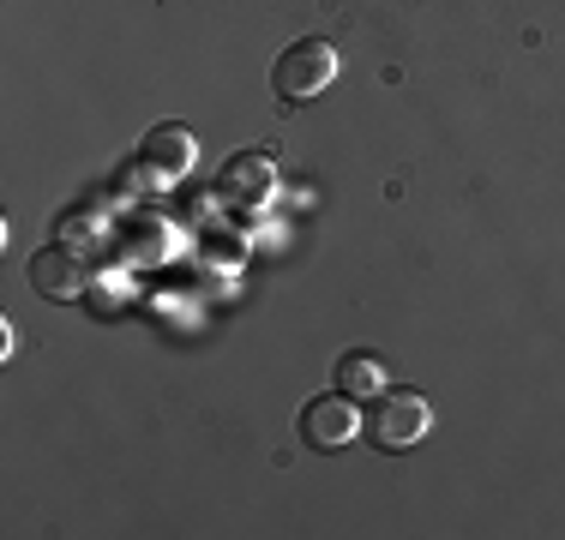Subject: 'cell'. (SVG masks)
<instances>
[{
  "mask_svg": "<svg viewBox=\"0 0 565 540\" xmlns=\"http://www.w3.org/2000/svg\"><path fill=\"white\" fill-rule=\"evenodd\" d=\"M31 289L36 294H49V301H85L90 294V270L85 259H78L73 247H36L31 252Z\"/></svg>",
  "mask_w": 565,
  "mask_h": 540,
  "instance_id": "5b68a950",
  "label": "cell"
},
{
  "mask_svg": "<svg viewBox=\"0 0 565 540\" xmlns=\"http://www.w3.org/2000/svg\"><path fill=\"white\" fill-rule=\"evenodd\" d=\"M139 156L151 162V169H157V174H163V181L174 186V181H181V174L199 162V139H193V127H181V120H163V127H151V132H145Z\"/></svg>",
  "mask_w": 565,
  "mask_h": 540,
  "instance_id": "8992f818",
  "label": "cell"
},
{
  "mask_svg": "<svg viewBox=\"0 0 565 540\" xmlns=\"http://www.w3.org/2000/svg\"><path fill=\"white\" fill-rule=\"evenodd\" d=\"M427 426H434V409H427L422 390H392L385 385L380 397H373V409H367V439L385 444V451H409V444H422Z\"/></svg>",
  "mask_w": 565,
  "mask_h": 540,
  "instance_id": "7a4b0ae2",
  "label": "cell"
},
{
  "mask_svg": "<svg viewBox=\"0 0 565 540\" xmlns=\"http://www.w3.org/2000/svg\"><path fill=\"white\" fill-rule=\"evenodd\" d=\"M217 198H223V205H241V210H265L277 198V156L235 151L217 169Z\"/></svg>",
  "mask_w": 565,
  "mask_h": 540,
  "instance_id": "3957f363",
  "label": "cell"
},
{
  "mask_svg": "<svg viewBox=\"0 0 565 540\" xmlns=\"http://www.w3.org/2000/svg\"><path fill=\"white\" fill-rule=\"evenodd\" d=\"M367 432V414L355 409V397L349 390H331V397H313L301 409V439L313 444V451H338V444L361 439Z\"/></svg>",
  "mask_w": 565,
  "mask_h": 540,
  "instance_id": "277c9868",
  "label": "cell"
},
{
  "mask_svg": "<svg viewBox=\"0 0 565 540\" xmlns=\"http://www.w3.org/2000/svg\"><path fill=\"white\" fill-rule=\"evenodd\" d=\"M78 228H85V235H103V216H97V210H90V216H85V210H66V216H61V240H73Z\"/></svg>",
  "mask_w": 565,
  "mask_h": 540,
  "instance_id": "30bf717a",
  "label": "cell"
},
{
  "mask_svg": "<svg viewBox=\"0 0 565 540\" xmlns=\"http://www.w3.org/2000/svg\"><path fill=\"white\" fill-rule=\"evenodd\" d=\"M169 240H174V223L139 210V216L127 223V259H132V264H163V259H169Z\"/></svg>",
  "mask_w": 565,
  "mask_h": 540,
  "instance_id": "52a82bcc",
  "label": "cell"
},
{
  "mask_svg": "<svg viewBox=\"0 0 565 540\" xmlns=\"http://www.w3.org/2000/svg\"><path fill=\"white\" fill-rule=\"evenodd\" d=\"M338 390H349V397H380L385 390V360L367 355V348H349V355L338 360Z\"/></svg>",
  "mask_w": 565,
  "mask_h": 540,
  "instance_id": "ba28073f",
  "label": "cell"
},
{
  "mask_svg": "<svg viewBox=\"0 0 565 540\" xmlns=\"http://www.w3.org/2000/svg\"><path fill=\"white\" fill-rule=\"evenodd\" d=\"M90 294H97V306H103V313H115V306H120V294H127V277H103Z\"/></svg>",
  "mask_w": 565,
  "mask_h": 540,
  "instance_id": "8fae6325",
  "label": "cell"
},
{
  "mask_svg": "<svg viewBox=\"0 0 565 540\" xmlns=\"http://www.w3.org/2000/svg\"><path fill=\"white\" fill-rule=\"evenodd\" d=\"M338 78V48L326 43V36H301V43H289L271 61V90L282 102H313V97H326V85Z\"/></svg>",
  "mask_w": 565,
  "mask_h": 540,
  "instance_id": "6da1fadb",
  "label": "cell"
},
{
  "mask_svg": "<svg viewBox=\"0 0 565 540\" xmlns=\"http://www.w3.org/2000/svg\"><path fill=\"white\" fill-rule=\"evenodd\" d=\"M145 186H169V181H163V174H157L145 156H139V162H120V174H115V193H120V198H145Z\"/></svg>",
  "mask_w": 565,
  "mask_h": 540,
  "instance_id": "9c48e42d",
  "label": "cell"
}]
</instances>
